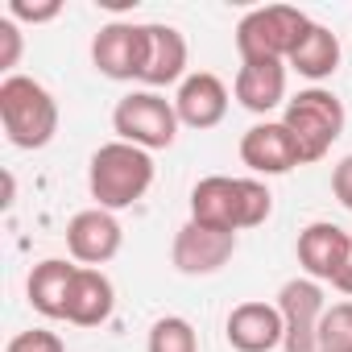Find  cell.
Instances as JSON below:
<instances>
[{
	"instance_id": "cell-1",
	"label": "cell",
	"mask_w": 352,
	"mask_h": 352,
	"mask_svg": "<svg viewBox=\"0 0 352 352\" xmlns=\"http://www.w3.org/2000/svg\"><path fill=\"white\" fill-rule=\"evenodd\" d=\"M270 212H274V195L257 179L212 174V179H199L191 191V220H199L208 228H224V232L257 228L270 220Z\"/></svg>"
},
{
	"instance_id": "cell-2",
	"label": "cell",
	"mask_w": 352,
	"mask_h": 352,
	"mask_svg": "<svg viewBox=\"0 0 352 352\" xmlns=\"http://www.w3.org/2000/svg\"><path fill=\"white\" fill-rule=\"evenodd\" d=\"M149 187H153V157H149V149H137L129 141H108V145H100L91 153L87 191H91L96 208H104V212L133 208Z\"/></svg>"
},
{
	"instance_id": "cell-3",
	"label": "cell",
	"mask_w": 352,
	"mask_h": 352,
	"mask_svg": "<svg viewBox=\"0 0 352 352\" xmlns=\"http://www.w3.org/2000/svg\"><path fill=\"white\" fill-rule=\"evenodd\" d=\"M0 124L17 149H42L58 133V104L38 79L5 75V83H0Z\"/></svg>"
},
{
	"instance_id": "cell-4",
	"label": "cell",
	"mask_w": 352,
	"mask_h": 352,
	"mask_svg": "<svg viewBox=\"0 0 352 352\" xmlns=\"http://www.w3.org/2000/svg\"><path fill=\"white\" fill-rule=\"evenodd\" d=\"M282 124H286V133L294 137L298 157H302V166H307V162L327 157V149L340 141V133H344V104H340V96L327 91V87H307V91H298L294 100H286Z\"/></svg>"
},
{
	"instance_id": "cell-5",
	"label": "cell",
	"mask_w": 352,
	"mask_h": 352,
	"mask_svg": "<svg viewBox=\"0 0 352 352\" xmlns=\"http://www.w3.org/2000/svg\"><path fill=\"white\" fill-rule=\"evenodd\" d=\"M311 30V17L294 5H265V9H253L241 17L236 25V50H241V63L245 58H278L286 63L302 34Z\"/></svg>"
},
{
	"instance_id": "cell-6",
	"label": "cell",
	"mask_w": 352,
	"mask_h": 352,
	"mask_svg": "<svg viewBox=\"0 0 352 352\" xmlns=\"http://www.w3.org/2000/svg\"><path fill=\"white\" fill-rule=\"evenodd\" d=\"M112 129H116V141H129V145L153 153V149L174 145V137H179V112H174V100H166L157 91H133L116 104Z\"/></svg>"
},
{
	"instance_id": "cell-7",
	"label": "cell",
	"mask_w": 352,
	"mask_h": 352,
	"mask_svg": "<svg viewBox=\"0 0 352 352\" xmlns=\"http://www.w3.org/2000/svg\"><path fill=\"white\" fill-rule=\"evenodd\" d=\"M232 253H236V232L187 220L179 232H174L170 261H174V270L187 274V278H208V274H220L232 261Z\"/></svg>"
},
{
	"instance_id": "cell-8",
	"label": "cell",
	"mask_w": 352,
	"mask_h": 352,
	"mask_svg": "<svg viewBox=\"0 0 352 352\" xmlns=\"http://www.w3.org/2000/svg\"><path fill=\"white\" fill-rule=\"evenodd\" d=\"M278 311L286 323V352H315L319 348V323H323V286L315 278H290L278 290Z\"/></svg>"
},
{
	"instance_id": "cell-9",
	"label": "cell",
	"mask_w": 352,
	"mask_h": 352,
	"mask_svg": "<svg viewBox=\"0 0 352 352\" xmlns=\"http://www.w3.org/2000/svg\"><path fill=\"white\" fill-rule=\"evenodd\" d=\"M91 63L104 79H141L145 67V25L112 21L91 38Z\"/></svg>"
},
{
	"instance_id": "cell-10",
	"label": "cell",
	"mask_w": 352,
	"mask_h": 352,
	"mask_svg": "<svg viewBox=\"0 0 352 352\" xmlns=\"http://www.w3.org/2000/svg\"><path fill=\"white\" fill-rule=\"evenodd\" d=\"M298 265L315 282H336L352 265V236L340 224L315 220L298 232Z\"/></svg>"
},
{
	"instance_id": "cell-11",
	"label": "cell",
	"mask_w": 352,
	"mask_h": 352,
	"mask_svg": "<svg viewBox=\"0 0 352 352\" xmlns=\"http://www.w3.org/2000/svg\"><path fill=\"white\" fill-rule=\"evenodd\" d=\"M120 241H124L120 220L112 212H104V208H87V212L71 216V224H67V249H71V257L79 265H91V270H100L104 261H112L120 253Z\"/></svg>"
},
{
	"instance_id": "cell-12",
	"label": "cell",
	"mask_w": 352,
	"mask_h": 352,
	"mask_svg": "<svg viewBox=\"0 0 352 352\" xmlns=\"http://www.w3.org/2000/svg\"><path fill=\"white\" fill-rule=\"evenodd\" d=\"M241 162L253 174H290L294 166H302L294 137L286 133L282 120H261L241 137Z\"/></svg>"
},
{
	"instance_id": "cell-13",
	"label": "cell",
	"mask_w": 352,
	"mask_h": 352,
	"mask_svg": "<svg viewBox=\"0 0 352 352\" xmlns=\"http://www.w3.org/2000/svg\"><path fill=\"white\" fill-rule=\"evenodd\" d=\"M174 112H179V124L187 129H216L228 116V87L220 75L212 71H195L179 83V96H174Z\"/></svg>"
},
{
	"instance_id": "cell-14",
	"label": "cell",
	"mask_w": 352,
	"mask_h": 352,
	"mask_svg": "<svg viewBox=\"0 0 352 352\" xmlns=\"http://www.w3.org/2000/svg\"><path fill=\"white\" fill-rule=\"evenodd\" d=\"M224 336L236 352H274L278 344H286V323L282 311L270 302H241L232 307Z\"/></svg>"
},
{
	"instance_id": "cell-15",
	"label": "cell",
	"mask_w": 352,
	"mask_h": 352,
	"mask_svg": "<svg viewBox=\"0 0 352 352\" xmlns=\"http://www.w3.org/2000/svg\"><path fill=\"white\" fill-rule=\"evenodd\" d=\"M187 79V38L174 25H145V67H141V83L153 87H170Z\"/></svg>"
},
{
	"instance_id": "cell-16",
	"label": "cell",
	"mask_w": 352,
	"mask_h": 352,
	"mask_svg": "<svg viewBox=\"0 0 352 352\" xmlns=\"http://www.w3.org/2000/svg\"><path fill=\"white\" fill-rule=\"evenodd\" d=\"M232 91H236L241 108H249L257 116L274 112L286 100V63H278V58H245L241 71H236Z\"/></svg>"
},
{
	"instance_id": "cell-17",
	"label": "cell",
	"mask_w": 352,
	"mask_h": 352,
	"mask_svg": "<svg viewBox=\"0 0 352 352\" xmlns=\"http://www.w3.org/2000/svg\"><path fill=\"white\" fill-rule=\"evenodd\" d=\"M116 307V290H112V278L104 270H91V265H79L75 282H71V294H67V323L75 327H100Z\"/></svg>"
},
{
	"instance_id": "cell-18",
	"label": "cell",
	"mask_w": 352,
	"mask_h": 352,
	"mask_svg": "<svg viewBox=\"0 0 352 352\" xmlns=\"http://www.w3.org/2000/svg\"><path fill=\"white\" fill-rule=\"evenodd\" d=\"M79 265L63 261V257H46L34 265L30 282H25V294H30V307L46 319H67V294H71V282H75Z\"/></svg>"
},
{
	"instance_id": "cell-19",
	"label": "cell",
	"mask_w": 352,
	"mask_h": 352,
	"mask_svg": "<svg viewBox=\"0 0 352 352\" xmlns=\"http://www.w3.org/2000/svg\"><path fill=\"white\" fill-rule=\"evenodd\" d=\"M286 63H290L302 79L319 83V79L336 75V67H340V38H336L327 25H315V21H311V30L302 34L298 50H294Z\"/></svg>"
},
{
	"instance_id": "cell-20",
	"label": "cell",
	"mask_w": 352,
	"mask_h": 352,
	"mask_svg": "<svg viewBox=\"0 0 352 352\" xmlns=\"http://www.w3.org/2000/svg\"><path fill=\"white\" fill-rule=\"evenodd\" d=\"M145 352H199V336L183 315H162L149 327V348Z\"/></svg>"
},
{
	"instance_id": "cell-21",
	"label": "cell",
	"mask_w": 352,
	"mask_h": 352,
	"mask_svg": "<svg viewBox=\"0 0 352 352\" xmlns=\"http://www.w3.org/2000/svg\"><path fill=\"white\" fill-rule=\"evenodd\" d=\"M319 352H352V302H336L323 311Z\"/></svg>"
},
{
	"instance_id": "cell-22",
	"label": "cell",
	"mask_w": 352,
	"mask_h": 352,
	"mask_svg": "<svg viewBox=\"0 0 352 352\" xmlns=\"http://www.w3.org/2000/svg\"><path fill=\"white\" fill-rule=\"evenodd\" d=\"M5 352H67V344H63L54 331L34 327V331H17V336L9 340V348H5Z\"/></svg>"
},
{
	"instance_id": "cell-23",
	"label": "cell",
	"mask_w": 352,
	"mask_h": 352,
	"mask_svg": "<svg viewBox=\"0 0 352 352\" xmlns=\"http://www.w3.org/2000/svg\"><path fill=\"white\" fill-rule=\"evenodd\" d=\"M13 21H30V25H46L63 13V0H42V5H30V0H9L5 9Z\"/></svg>"
},
{
	"instance_id": "cell-24",
	"label": "cell",
	"mask_w": 352,
	"mask_h": 352,
	"mask_svg": "<svg viewBox=\"0 0 352 352\" xmlns=\"http://www.w3.org/2000/svg\"><path fill=\"white\" fill-rule=\"evenodd\" d=\"M17 58H21V30L13 17H5L0 21V71H13Z\"/></svg>"
},
{
	"instance_id": "cell-25",
	"label": "cell",
	"mask_w": 352,
	"mask_h": 352,
	"mask_svg": "<svg viewBox=\"0 0 352 352\" xmlns=\"http://www.w3.org/2000/svg\"><path fill=\"white\" fill-rule=\"evenodd\" d=\"M331 195L340 199V208H348V212H352V153H348V157H340V162H336V170H331Z\"/></svg>"
}]
</instances>
